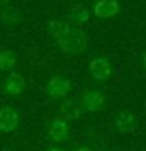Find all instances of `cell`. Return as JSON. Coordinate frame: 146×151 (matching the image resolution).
I'll use <instances>...</instances> for the list:
<instances>
[{"instance_id": "cell-1", "label": "cell", "mask_w": 146, "mask_h": 151, "mask_svg": "<svg viewBox=\"0 0 146 151\" xmlns=\"http://www.w3.org/2000/svg\"><path fill=\"white\" fill-rule=\"evenodd\" d=\"M57 44L64 54H82L87 49V35L82 28H69Z\"/></svg>"}, {"instance_id": "cell-2", "label": "cell", "mask_w": 146, "mask_h": 151, "mask_svg": "<svg viewBox=\"0 0 146 151\" xmlns=\"http://www.w3.org/2000/svg\"><path fill=\"white\" fill-rule=\"evenodd\" d=\"M71 91V82L63 76H54L47 83V93L54 99H63Z\"/></svg>"}, {"instance_id": "cell-3", "label": "cell", "mask_w": 146, "mask_h": 151, "mask_svg": "<svg viewBox=\"0 0 146 151\" xmlns=\"http://www.w3.org/2000/svg\"><path fill=\"white\" fill-rule=\"evenodd\" d=\"M19 126V113L13 107L0 109V132L9 134Z\"/></svg>"}, {"instance_id": "cell-4", "label": "cell", "mask_w": 146, "mask_h": 151, "mask_svg": "<svg viewBox=\"0 0 146 151\" xmlns=\"http://www.w3.org/2000/svg\"><path fill=\"white\" fill-rule=\"evenodd\" d=\"M89 74L96 80H107L112 76V66L107 58H94L89 61Z\"/></svg>"}, {"instance_id": "cell-5", "label": "cell", "mask_w": 146, "mask_h": 151, "mask_svg": "<svg viewBox=\"0 0 146 151\" xmlns=\"http://www.w3.org/2000/svg\"><path fill=\"white\" fill-rule=\"evenodd\" d=\"M137 126H138V121L132 112H121L115 118V127L121 134H130L137 129Z\"/></svg>"}, {"instance_id": "cell-6", "label": "cell", "mask_w": 146, "mask_h": 151, "mask_svg": "<svg viewBox=\"0 0 146 151\" xmlns=\"http://www.w3.org/2000/svg\"><path fill=\"white\" fill-rule=\"evenodd\" d=\"M80 106H82V110L85 109L87 112H97L104 106V94L97 90H89L83 93Z\"/></svg>"}, {"instance_id": "cell-7", "label": "cell", "mask_w": 146, "mask_h": 151, "mask_svg": "<svg viewBox=\"0 0 146 151\" xmlns=\"http://www.w3.org/2000/svg\"><path fill=\"white\" fill-rule=\"evenodd\" d=\"M25 90V79L17 73H11L3 82V91L9 96H17Z\"/></svg>"}, {"instance_id": "cell-8", "label": "cell", "mask_w": 146, "mask_h": 151, "mask_svg": "<svg viewBox=\"0 0 146 151\" xmlns=\"http://www.w3.org/2000/svg\"><path fill=\"white\" fill-rule=\"evenodd\" d=\"M93 13L101 19H108L120 13V3L116 0H99L93 6Z\"/></svg>"}, {"instance_id": "cell-9", "label": "cell", "mask_w": 146, "mask_h": 151, "mask_svg": "<svg viewBox=\"0 0 146 151\" xmlns=\"http://www.w3.org/2000/svg\"><path fill=\"white\" fill-rule=\"evenodd\" d=\"M49 135L54 142H64L69 135V126L68 123L61 118H55L49 126Z\"/></svg>"}, {"instance_id": "cell-10", "label": "cell", "mask_w": 146, "mask_h": 151, "mask_svg": "<svg viewBox=\"0 0 146 151\" xmlns=\"http://www.w3.org/2000/svg\"><path fill=\"white\" fill-rule=\"evenodd\" d=\"M60 112L66 120H77L82 115V106L75 99H64L60 104Z\"/></svg>"}, {"instance_id": "cell-11", "label": "cell", "mask_w": 146, "mask_h": 151, "mask_svg": "<svg viewBox=\"0 0 146 151\" xmlns=\"http://www.w3.org/2000/svg\"><path fill=\"white\" fill-rule=\"evenodd\" d=\"M68 19L72 21V22H75V24L87 22L89 19V9L85 8L83 5H75V6H72L71 11L68 13Z\"/></svg>"}, {"instance_id": "cell-12", "label": "cell", "mask_w": 146, "mask_h": 151, "mask_svg": "<svg viewBox=\"0 0 146 151\" xmlns=\"http://www.w3.org/2000/svg\"><path fill=\"white\" fill-rule=\"evenodd\" d=\"M0 19L5 25H14L21 21V9L16 6H6L3 8L2 14H0Z\"/></svg>"}, {"instance_id": "cell-13", "label": "cell", "mask_w": 146, "mask_h": 151, "mask_svg": "<svg viewBox=\"0 0 146 151\" xmlns=\"http://www.w3.org/2000/svg\"><path fill=\"white\" fill-rule=\"evenodd\" d=\"M17 63V57L13 50H2L0 52V71H11Z\"/></svg>"}, {"instance_id": "cell-14", "label": "cell", "mask_w": 146, "mask_h": 151, "mask_svg": "<svg viewBox=\"0 0 146 151\" xmlns=\"http://www.w3.org/2000/svg\"><path fill=\"white\" fill-rule=\"evenodd\" d=\"M68 30H69V27L61 21H50L49 22V32H50V35H54L57 38V40H60Z\"/></svg>"}, {"instance_id": "cell-15", "label": "cell", "mask_w": 146, "mask_h": 151, "mask_svg": "<svg viewBox=\"0 0 146 151\" xmlns=\"http://www.w3.org/2000/svg\"><path fill=\"white\" fill-rule=\"evenodd\" d=\"M8 2H9V0H0V6H5Z\"/></svg>"}, {"instance_id": "cell-16", "label": "cell", "mask_w": 146, "mask_h": 151, "mask_svg": "<svg viewBox=\"0 0 146 151\" xmlns=\"http://www.w3.org/2000/svg\"><path fill=\"white\" fill-rule=\"evenodd\" d=\"M74 151H91L89 148H77V150H74Z\"/></svg>"}, {"instance_id": "cell-17", "label": "cell", "mask_w": 146, "mask_h": 151, "mask_svg": "<svg viewBox=\"0 0 146 151\" xmlns=\"http://www.w3.org/2000/svg\"><path fill=\"white\" fill-rule=\"evenodd\" d=\"M143 66H145V68H146V54L143 55Z\"/></svg>"}, {"instance_id": "cell-18", "label": "cell", "mask_w": 146, "mask_h": 151, "mask_svg": "<svg viewBox=\"0 0 146 151\" xmlns=\"http://www.w3.org/2000/svg\"><path fill=\"white\" fill-rule=\"evenodd\" d=\"M49 151H63V150H60V148H52V150H49Z\"/></svg>"}, {"instance_id": "cell-19", "label": "cell", "mask_w": 146, "mask_h": 151, "mask_svg": "<svg viewBox=\"0 0 146 151\" xmlns=\"http://www.w3.org/2000/svg\"><path fill=\"white\" fill-rule=\"evenodd\" d=\"M145 109H146V101H145Z\"/></svg>"}, {"instance_id": "cell-20", "label": "cell", "mask_w": 146, "mask_h": 151, "mask_svg": "<svg viewBox=\"0 0 146 151\" xmlns=\"http://www.w3.org/2000/svg\"><path fill=\"white\" fill-rule=\"evenodd\" d=\"M5 151H11V150H5Z\"/></svg>"}]
</instances>
